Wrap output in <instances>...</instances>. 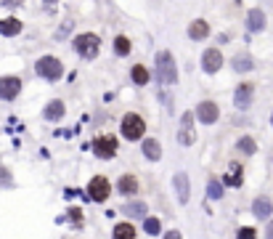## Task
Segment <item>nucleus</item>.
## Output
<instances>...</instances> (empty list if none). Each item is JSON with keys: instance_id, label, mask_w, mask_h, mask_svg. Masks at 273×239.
<instances>
[{"instance_id": "1", "label": "nucleus", "mask_w": 273, "mask_h": 239, "mask_svg": "<svg viewBox=\"0 0 273 239\" xmlns=\"http://www.w3.org/2000/svg\"><path fill=\"white\" fill-rule=\"evenodd\" d=\"M157 80L162 85H175L178 82V67L170 51H159L157 53Z\"/></svg>"}, {"instance_id": "2", "label": "nucleus", "mask_w": 273, "mask_h": 239, "mask_svg": "<svg viewBox=\"0 0 273 239\" xmlns=\"http://www.w3.org/2000/svg\"><path fill=\"white\" fill-rule=\"evenodd\" d=\"M72 48L77 56H82V59H96L101 51V37L93 35V32H82V35H77L72 40Z\"/></svg>"}, {"instance_id": "3", "label": "nucleus", "mask_w": 273, "mask_h": 239, "mask_svg": "<svg viewBox=\"0 0 273 239\" xmlns=\"http://www.w3.org/2000/svg\"><path fill=\"white\" fill-rule=\"evenodd\" d=\"M35 72H37V77H43V80L56 82L58 77L64 75V67H61V61H58L56 56H40L37 64H35Z\"/></svg>"}, {"instance_id": "4", "label": "nucleus", "mask_w": 273, "mask_h": 239, "mask_svg": "<svg viewBox=\"0 0 273 239\" xmlns=\"http://www.w3.org/2000/svg\"><path fill=\"white\" fill-rule=\"evenodd\" d=\"M144 133H146V122L141 114H135V112H130L122 117V135H125L127 141H141L144 138Z\"/></svg>"}, {"instance_id": "5", "label": "nucleus", "mask_w": 273, "mask_h": 239, "mask_svg": "<svg viewBox=\"0 0 273 239\" xmlns=\"http://www.w3.org/2000/svg\"><path fill=\"white\" fill-rule=\"evenodd\" d=\"M88 194H90V199H93V202H106L109 194H112V184H109V178H103V176L90 178Z\"/></svg>"}, {"instance_id": "6", "label": "nucleus", "mask_w": 273, "mask_h": 239, "mask_svg": "<svg viewBox=\"0 0 273 239\" xmlns=\"http://www.w3.org/2000/svg\"><path fill=\"white\" fill-rule=\"evenodd\" d=\"M252 99H255V85H252V82H239L236 93H233V104H236V109H242V112L249 109Z\"/></svg>"}, {"instance_id": "7", "label": "nucleus", "mask_w": 273, "mask_h": 239, "mask_svg": "<svg viewBox=\"0 0 273 239\" xmlns=\"http://www.w3.org/2000/svg\"><path fill=\"white\" fill-rule=\"evenodd\" d=\"M19 90H22V80H19L16 75H5V77H0V99L14 101L16 96H19Z\"/></svg>"}, {"instance_id": "8", "label": "nucleus", "mask_w": 273, "mask_h": 239, "mask_svg": "<svg viewBox=\"0 0 273 239\" xmlns=\"http://www.w3.org/2000/svg\"><path fill=\"white\" fill-rule=\"evenodd\" d=\"M220 67H223V53H220L218 48H207L204 53H201V69H204L207 75H215Z\"/></svg>"}, {"instance_id": "9", "label": "nucleus", "mask_w": 273, "mask_h": 239, "mask_svg": "<svg viewBox=\"0 0 273 239\" xmlns=\"http://www.w3.org/2000/svg\"><path fill=\"white\" fill-rule=\"evenodd\" d=\"M93 149L101 159H112L117 154V138L114 135H101V138L93 141Z\"/></svg>"}, {"instance_id": "10", "label": "nucleus", "mask_w": 273, "mask_h": 239, "mask_svg": "<svg viewBox=\"0 0 273 239\" xmlns=\"http://www.w3.org/2000/svg\"><path fill=\"white\" fill-rule=\"evenodd\" d=\"M220 117V109L215 101H201V104L197 106V120L204 122V125H212V122H218Z\"/></svg>"}, {"instance_id": "11", "label": "nucleus", "mask_w": 273, "mask_h": 239, "mask_svg": "<svg viewBox=\"0 0 273 239\" xmlns=\"http://www.w3.org/2000/svg\"><path fill=\"white\" fill-rule=\"evenodd\" d=\"M173 186H175V194H178V202L186 205L191 199V181H188V176L186 173H175Z\"/></svg>"}, {"instance_id": "12", "label": "nucleus", "mask_w": 273, "mask_h": 239, "mask_svg": "<svg viewBox=\"0 0 273 239\" xmlns=\"http://www.w3.org/2000/svg\"><path fill=\"white\" fill-rule=\"evenodd\" d=\"M260 29H265V11L252 8L247 14V32H260Z\"/></svg>"}, {"instance_id": "13", "label": "nucleus", "mask_w": 273, "mask_h": 239, "mask_svg": "<svg viewBox=\"0 0 273 239\" xmlns=\"http://www.w3.org/2000/svg\"><path fill=\"white\" fill-rule=\"evenodd\" d=\"M207 35H210V24H207L204 19H194V22L188 24V37H191V40H207Z\"/></svg>"}, {"instance_id": "14", "label": "nucleus", "mask_w": 273, "mask_h": 239, "mask_svg": "<svg viewBox=\"0 0 273 239\" xmlns=\"http://www.w3.org/2000/svg\"><path fill=\"white\" fill-rule=\"evenodd\" d=\"M19 32H22V22H19L16 16L0 19V35H3V37H16Z\"/></svg>"}, {"instance_id": "15", "label": "nucleus", "mask_w": 273, "mask_h": 239, "mask_svg": "<svg viewBox=\"0 0 273 239\" xmlns=\"http://www.w3.org/2000/svg\"><path fill=\"white\" fill-rule=\"evenodd\" d=\"M252 212H255V218L265 221V218H271V212H273V202L268 197H257L255 205H252Z\"/></svg>"}, {"instance_id": "16", "label": "nucleus", "mask_w": 273, "mask_h": 239, "mask_svg": "<svg viewBox=\"0 0 273 239\" xmlns=\"http://www.w3.org/2000/svg\"><path fill=\"white\" fill-rule=\"evenodd\" d=\"M45 120H50V122H58L64 117V114H67V106H64V101H58V99H53L50 101L48 106H45Z\"/></svg>"}, {"instance_id": "17", "label": "nucleus", "mask_w": 273, "mask_h": 239, "mask_svg": "<svg viewBox=\"0 0 273 239\" xmlns=\"http://www.w3.org/2000/svg\"><path fill=\"white\" fill-rule=\"evenodd\" d=\"M244 181V167L239 162H231L228 170H225V186H242Z\"/></svg>"}, {"instance_id": "18", "label": "nucleus", "mask_w": 273, "mask_h": 239, "mask_svg": "<svg viewBox=\"0 0 273 239\" xmlns=\"http://www.w3.org/2000/svg\"><path fill=\"white\" fill-rule=\"evenodd\" d=\"M117 189H120V194L133 197L135 191H138V178L135 176H122L120 181H117Z\"/></svg>"}, {"instance_id": "19", "label": "nucleus", "mask_w": 273, "mask_h": 239, "mask_svg": "<svg viewBox=\"0 0 273 239\" xmlns=\"http://www.w3.org/2000/svg\"><path fill=\"white\" fill-rule=\"evenodd\" d=\"M141 149H144V154L151 159V162H157L162 157V146H159V141H154V138H144V146H141Z\"/></svg>"}, {"instance_id": "20", "label": "nucleus", "mask_w": 273, "mask_h": 239, "mask_svg": "<svg viewBox=\"0 0 273 239\" xmlns=\"http://www.w3.org/2000/svg\"><path fill=\"white\" fill-rule=\"evenodd\" d=\"M130 80H133L135 85H146L149 82V69L144 67V64H135V67L130 69Z\"/></svg>"}, {"instance_id": "21", "label": "nucleus", "mask_w": 273, "mask_h": 239, "mask_svg": "<svg viewBox=\"0 0 273 239\" xmlns=\"http://www.w3.org/2000/svg\"><path fill=\"white\" fill-rule=\"evenodd\" d=\"M231 64H233V69H236V72H247V69L255 67V64H252V56H249V53H236Z\"/></svg>"}, {"instance_id": "22", "label": "nucleus", "mask_w": 273, "mask_h": 239, "mask_svg": "<svg viewBox=\"0 0 273 239\" xmlns=\"http://www.w3.org/2000/svg\"><path fill=\"white\" fill-rule=\"evenodd\" d=\"M112 239H135V229L130 223H117L112 231Z\"/></svg>"}, {"instance_id": "23", "label": "nucleus", "mask_w": 273, "mask_h": 239, "mask_svg": "<svg viewBox=\"0 0 273 239\" xmlns=\"http://www.w3.org/2000/svg\"><path fill=\"white\" fill-rule=\"evenodd\" d=\"M122 212L130 218H146V205L144 202H127L125 208H122Z\"/></svg>"}, {"instance_id": "24", "label": "nucleus", "mask_w": 273, "mask_h": 239, "mask_svg": "<svg viewBox=\"0 0 273 239\" xmlns=\"http://www.w3.org/2000/svg\"><path fill=\"white\" fill-rule=\"evenodd\" d=\"M144 231H146L149 237H157V234H162V223H159V218L146 215V218H144Z\"/></svg>"}, {"instance_id": "25", "label": "nucleus", "mask_w": 273, "mask_h": 239, "mask_svg": "<svg viewBox=\"0 0 273 239\" xmlns=\"http://www.w3.org/2000/svg\"><path fill=\"white\" fill-rule=\"evenodd\" d=\"M236 149L242 152V154H255L257 152V144H255V138H249V135H242V138L236 141Z\"/></svg>"}, {"instance_id": "26", "label": "nucleus", "mask_w": 273, "mask_h": 239, "mask_svg": "<svg viewBox=\"0 0 273 239\" xmlns=\"http://www.w3.org/2000/svg\"><path fill=\"white\" fill-rule=\"evenodd\" d=\"M207 197H210V199H220V197H223V184H220L218 178H212V176H210V181H207Z\"/></svg>"}, {"instance_id": "27", "label": "nucleus", "mask_w": 273, "mask_h": 239, "mask_svg": "<svg viewBox=\"0 0 273 239\" xmlns=\"http://www.w3.org/2000/svg\"><path fill=\"white\" fill-rule=\"evenodd\" d=\"M130 48H133V45H130V40H127L125 35H117V37H114V53H117V56H127Z\"/></svg>"}, {"instance_id": "28", "label": "nucleus", "mask_w": 273, "mask_h": 239, "mask_svg": "<svg viewBox=\"0 0 273 239\" xmlns=\"http://www.w3.org/2000/svg\"><path fill=\"white\" fill-rule=\"evenodd\" d=\"M178 141L183 146H188V144H194V133H191V128H183V131L178 133Z\"/></svg>"}, {"instance_id": "29", "label": "nucleus", "mask_w": 273, "mask_h": 239, "mask_svg": "<svg viewBox=\"0 0 273 239\" xmlns=\"http://www.w3.org/2000/svg\"><path fill=\"white\" fill-rule=\"evenodd\" d=\"M236 239H257V231L252 229V226H244V229H239Z\"/></svg>"}, {"instance_id": "30", "label": "nucleus", "mask_w": 273, "mask_h": 239, "mask_svg": "<svg viewBox=\"0 0 273 239\" xmlns=\"http://www.w3.org/2000/svg\"><path fill=\"white\" fill-rule=\"evenodd\" d=\"M72 27H74V22H64V27L56 32V40H64V37H67L69 32H72Z\"/></svg>"}, {"instance_id": "31", "label": "nucleus", "mask_w": 273, "mask_h": 239, "mask_svg": "<svg viewBox=\"0 0 273 239\" xmlns=\"http://www.w3.org/2000/svg\"><path fill=\"white\" fill-rule=\"evenodd\" d=\"M191 122H194V114L186 112L183 117H180V128H191Z\"/></svg>"}, {"instance_id": "32", "label": "nucleus", "mask_w": 273, "mask_h": 239, "mask_svg": "<svg viewBox=\"0 0 273 239\" xmlns=\"http://www.w3.org/2000/svg\"><path fill=\"white\" fill-rule=\"evenodd\" d=\"M69 218H72V221H80V223H82V212L77 210V208H72V210H69Z\"/></svg>"}, {"instance_id": "33", "label": "nucleus", "mask_w": 273, "mask_h": 239, "mask_svg": "<svg viewBox=\"0 0 273 239\" xmlns=\"http://www.w3.org/2000/svg\"><path fill=\"white\" fill-rule=\"evenodd\" d=\"M24 0H3V5L5 8H16V5H22Z\"/></svg>"}, {"instance_id": "34", "label": "nucleus", "mask_w": 273, "mask_h": 239, "mask_svg": "<svg viewBox=\"0 0 273 239\" xmlns=\"http://www.w3.org/2000/svg\"><path fill=\"white\" fill-rule=\"evenodd\" d=\"M165 239H183V237H180V231H167Z\"/></svg>"}, {"instance_id": "35", "label": "nucleus", "mask_w": 273, "mask_h": 239, "mask_svg": "<svg viewBox=\"0 0 273 239\" xmlns=\"http://www.w3.org/2000/svg\"><path fill=\"white\" fill-rule=\"evenodd\" d=\"M265 239H273V221L268 223V231H265Z\"/></svg>"}, {"instance_id": "36", "label": "nucleus", "mask_w": 273, "mask_h": 239, "mask_svg": "<svg viewBox=\"0 0 273 239\" xmlns=\"http://www.w3.org/2000/svg\"><path fill=\"white\" fill-rule=\"evenodd\" d=\"M45 3H58V0H45Z\"/></svg>"}, {"instance_id": "37", "label": "nucleus", "mask_w": 273, "mask_h": 239, "mask_svg": "<svg viewBox=\"0 0 273 239\" xmlns=\"http://www.w3.org/2000/svg\"><path fill=\"white\" fill-rule=\"evenodd\" d=\"M271 122H273V114H271Z\"/></svg>"}]
</instances>
